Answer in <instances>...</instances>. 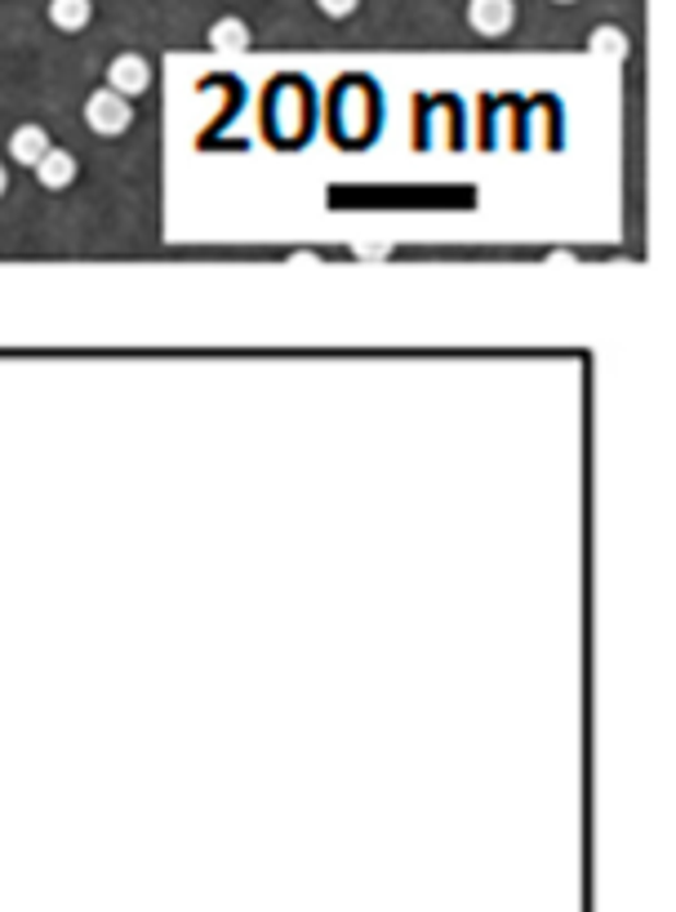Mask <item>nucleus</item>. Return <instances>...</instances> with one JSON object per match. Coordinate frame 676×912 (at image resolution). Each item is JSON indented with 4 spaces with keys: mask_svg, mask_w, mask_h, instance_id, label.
<instances>
[{
    "mask_svg": "<svg viewBox=\"0 0 676 912\" xmlns=\"http://www.w3.org/2000/svg\"><path fill=\"white\" fill-rule=\"evenodd\" d=\"M49 19H54L58 27L72 32V27H81V23L90 19V0H54V5H49Z\"/></svg>",
    "mask_w": 676,
    "mask_h": 912,
    "instance_id": "1",
    "label": "nucleus"
}]
</instances>
